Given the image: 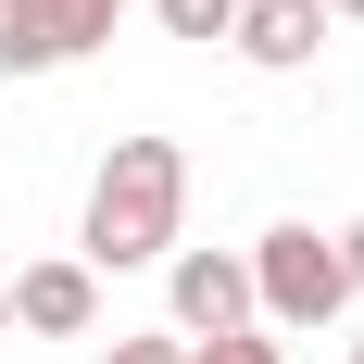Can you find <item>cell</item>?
I'll return each instance as SVG.
<instances>
[{"mask_svg":"<svg viewBox=\"0 0 364 364\" xmlns=\"http://www.w3.org/2000/svg\"><path fill=\"white\" fill-rule=\"evenodd\" d=\"M176 239H188V151L176 139H113L101 176H88V214H75V264L126 277V264H164Z\"/></svg>","mask_w":364,"mask_h":364,"instance_id":"6da1fadb","label":"cell"},{"mask_svg":"<svg viewBox=\"0 0 364 364\" xmlns=\"http://www.w3.org/2000/svg\"><path fill=\"white\" fill-rule=\"evenodd\" d=\"M239 264H252V327L264 339H314V327L352 314V277H339V239H327V226H264Z\"/></svg>","mask_w":364,"mask_h":364,"instance_id":"7a4b0ae2","label":"cell"},{"mask_svg":"<svg viewBox=\"0 0 364 364\" xmlns=\"http://www.w3.org/2000/svg\"><path fill=\"white\" fill-rule=\"evenodd\" d=\"M126 0H0V75H63L113 38Z\"/></svg>","mask_w":364,"mask_h":364,"instance_id":"3957f363","label":"cell"},{"mask_svg":"<svg viewBox=\"0 0 364 364\" xmlns=\"http://www.w3.org/2000/svg\"><path fill=\"white\" fill-rule=\"evenodd\" d=\"M164 314H176V339H226V327H252V264L214 252V239H176V252H164Z\"/></svg>","mask_w":364,"mask_h":364,"instance_id":"277c9868","label":"cell"},{"mask_svg":"<svg viewBox=\"0 0 364 364\" xmlns=\"http://www.w3.org/2000/svg\"><path fill=\"white\" fill-rule=\"evenodd\" d=\"M0 289H13V327H26V339H88V327H101V277H88L75 252H50V264H13Z\"/></svg>","mask_w":364,"mask_h":364,"instance_id":"5b68a950","label":"cell"},{"mask_svg":"<svg viewBox=\"0 0 364 364\" xmlns=\"http://www.w3.org/2000/svg\"><path fill=\"white\" fill-rule=\"evenodd\" d=\"M226 50H239L252 75H301L314 50H327V0H239Z\"/></svg>","mask_w":364,"mask_h":364,"instance_id":"8992f818","label":"cell"},{"mask_svg":"<svg viewBox=\"0 0 364 364\" xmlns=\"http://www.w3.org/2000/svg\"><path fill=\"white\" fill-rule=\"evenodd\" d=\"M139 13H151L164 38H201V50H214V38L239 26V0H139Z\"/></svg>","mask_w":364,"mask_h":364,"instance_id":"52a82bcc","label":"cell"},{"mask_svg":"<svg viewBox=\"0 0 364 364\" xmlns=\"http://www.w3.org/2000/svg\"><path fill=\"white\" fill-rule=\"evenodd\" d=\"M188 364H289V339H264V327H226V339H188Z\"/></svg>","mask_w":364,"mask_h":364,"instance_id":"ba28073f","label":"cell"},{"mask_svg":"<svg viewBox=\"0 0 364 364\" xmlns=\"http://www.w3.org/2000/svg\"><path fill=\"white\" fill-rule=\"evenodd\" d=\"M101 364H188V339H176V327H151V339H113Z\"/></svg>","mask_w":364,"mask_h":364,"instance_id":"9c48e42d","label":"cell"},{"mask_svg":"<svg viewBox=\"0 0 364 364\" xmlns=\"http://www.w3.org/2000/svg\"><path fill=\"white\" fill-rule=\"evenodd\" d=\"M339 277H352V301H364V214L339 226Z\"/></svg>","mask_w":364,"mask_h":364,"instance_id":"30bf717a","label":"cell"},{"mask_svg":"<svg viewBox=\"0 0 364 364\" xmlns=\"http://www.w3.org/2000/svg\"><path fill=\"white\" fill-rule=\"evenodd\" d=\"M327 26H364V0H327Z\"/></svg>","mask_w":364,"mask_h":364,"instance_id":"8fae6325","label":"cell"},{"mask_svg":"<svg viewBox=\"0 0 364 364\" xmlns=\"http://www.w3.org/2000/svg\"><path fill=\"white\" fill-rule=\"evenodd\" d=\"M0 339H13V289H0Z\"/></svg>","mask_w":364,"mask_h":364,"instance_id":"7c38bea8","label":"cell"},{"mask_svg":"<svg viewBox=\"0 0 364 364\" xmlns=\"http://www.w3.org/2000/svg\"><path fill=\"white\" fill-rule=\"evenodd\" d=\"M352 364H364V339H352Z\"/></svg>","mask_w":364,"mask_h":364,"instance_id":"4fadbf2b","label":"cell"}]
</instances>
